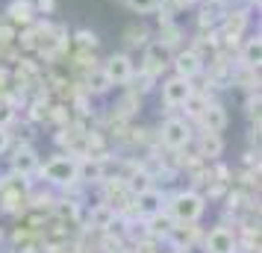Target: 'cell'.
I'll list each match as a JSON object with an SVG mask.
<instances>
[{"mask_svg":"<svg viewBox=\"0 0 262 253\" xmlns=\"http://www.w3.org/2000/svg\"><path fill=\"white\" fill-rule=\"evenodd\" d=\"M6 150H9V130L0 127V153H6Z\"/></svg>","mask_w":262,"mask_h":253,"instance_id":"obj_25","label":"cell"},{"mask_svg":"<svg viewBox=\"0 0 262 253\" xmlns=\"http://www.w3.org/2000/svg\"><path fill=\"white\" fill-rule=\"evenodd\" d=\"M127 44H133V48L136 44H147V30L144 27H130L127 30Z\"/></svg>","mask_w":262,"mask_h":253,"instance_id":"obj_21","label":"cell"},{"mask_svg":"<svg viewBox=\"0 0 262 253\" xmlns=\"http://www.w3.org/2000/svg\"><path fill=\"white\" fill-rule=\"evenodd\" d=\"M103 74L109 77L112 85H127L133 80L136 68H133V59L127 56V53H112V56L103 62Z\"/></svg>","mask_w":262,"mask_h":253,"instance_id":"obj_5","label":"cell"},{"mask_svg":"<svg viewBox=\"0 0 262 253\" xmlns=\"http://www.w3.org/2000/svg\"><path fill=\"white\" fill-rule=\"evenodd\" d=\"M212 3H221V0H212Z\"/></svg>","mask_w":262,"mask_h":253,"instance_id":"obj_28","label":"cell"},{"mask_svg":"<svg viewBox=\"0 0 262 253\" xmlns=\"http://www.w3.org/2000/svg\"><path fill=\"white\" fill-rule=\"evenodd\" d=\"M162 206H165V197H162V192H159V189H154V186L136 194V212H139V215H144V218L162 212Z\"/></svg>","mask_w":262,"mask_h":253,"instance_id":"obj_7","label":"cell"},{"mask_svg":"<svg viewBox=\"0 0 262 253\" xmlns=\"http://www.w3.org/2000/svg\"><path fill=\"white\" fill-rule=\"evenodd\" d=\"M171 62V50L162 44V41H156V44H147V53H144V71L156 77L159 71H165V65Z\"/></svg>","mask_w":262,"mask_h":253,"instance_id":"obj_8","label":"cell"},{"mask_svg":"<svg viewBox=\"0 0 262 253\" xmlns=\"http://www.w3.org/2000/svg\"><path fill=\"white\" fill-rule=\"evenodd\" d=\"M203 247H206V253H236V247H238L236 233L230 227H212L206 233Z\"/></svg>","mask_w":262,"mask_h":253,"instance_id":"obj_6","label":"cell"},{"mask_svg":"<svg viewBox=\"0 0 262 253\" xmlns=\"http://www.w3.org/2000/svg\"><path fill=\"white\" fill-rule=\"evenodd\" d=\"M221 153H224L221 133H203V139H201V156L203 159H218Z\"/></svg>","mask_w":262,"mask_h":253,"instance_id":"obj_13","label":"cell"},{"mask_svg":"<svg viewBox=\"0 0 262 253\" xmlns=\"http://www.w3.org/2000/svg\"><path fill=\"white\" fill-rule=\"evenodd\" d=\"M15 121V109L9 103H0V127L3 130H9V124Z\"/></svg>","mask_w":262,"mask_h":253,"instance_id":"obj_23","label":"cell"},{"mask_svg":"<svg viewBox=\"0 0 262 253\" xmlns=\"http://www.w3.org/2000/svg\"><path fill=\"white\" fill-rule=\"evenodd\" d=\"M168 209H171V218L174 221H180V224H194L206 212V200L198 192H180L171 197Z\"/></svg>","mask_w":262,"mask_h":253,"instance_id":"obj_1","label":"cell"},{"mask_svg":"<svg viewBox=\"0 0 262 253\" xmlns=\"http://www.w3.org/2000/svg\"><path fill=\"white\" fill-rule=\"evenodd\" d=\"M162 6V0H130V9L139 15H150Z\"/></svg>","mask_w":262,"mask_h":253,"instance_id":"obj_19","label":"cell"},{"mask_svg":"<svg viewBox=\"0 0 262 253\" xmlns=\"http://www.w3.org/2000/svg\"><path fill=\"white\" fill-rule=\"evenodd\" d=\"M201 124L203 133H221L227 127V112L221 103H206V109L201 112Z\"/></svg>","mask_w":262,"mask_h":253,"instance_id":"obj_9","label":"cell"},{"mask_svg":"<svg viewBox=\"0 0 262 253\" xmlns=\"http://www.w3.org/2000/svg\"><path fill=\"white\" fill-rule=\"evenodd\" d=\"M154 186V177L147 174V171H136L130 177V182H127V189H130L133 194H139V192H144V189H150Z\"/></svg>","mask_w":262,"mask_h":253,"instance_id":"obj_18","label":"cell"},{"mask_svg":"<svg viewBox=\"0 0 262 253\" xmlns=\"http://www.w3.org/2000/svg\"><path fill=\"white\" fill-rule=\"evenodd\" d=\"M9 18H12L15 24H30V21H33V6H30V0H12V3H9Z\"/></svg>","mask_w":262,"mask_h":253,"instance_id":"obj_15","label":"cell"},{"mask_svg":"<svg viewBox=\"0 0 262 253\" xmlns=\"http://www.w3.org/2000/svg\"><path fill=\"white\" fill-rule=\"evenodd\" d=\"M259 59H262V44H259V36H250L245 41V50H242V62L248 68H259Z\"/></svg>","mask_w":262,"mask_h":253,"instance_id":"obj_14","label":"cell"},{"mask_svg":"<svg viewBox=\"0 0 262 253\" xmlns=\"http://www.w3.org/2000/svg\"><path fill=\"white\" fill-rule=\"evenodd\" d=\"M180 6H189V3H194V0H177Z\"/></svg>","mask_w":262,"mask_h":253,"instance_id":"obj_26","label":"cell"},{"mask_svg":"<svg viewBox=\"0 0 262 253\" xmlns=\"http://www.w3.org/2000/svg\"><path fill=\"white\" fill-rule=\"evenodd\" d=\"M45 180L50 186H62V189H68L77 182V159L71 156H53L45 165Z\"/></svg>","mask_w":262,"mask_h":253,"instance_id":"obj_2","label":"cell"},{"mask_svg":"<svg viewBox=\"0 0 262 253\" xmlns=\"http://www.w3.org/2000/svg\"><path fill=\"white\" fill-rule=\"evenodd\" d=\"M77 38H80V44H83V48H95V44H97L95 33H77Z\"/></svg>","mask_w":262,"mask_h":253,"instance_id":"obj_24","label":"cell"},{"mask_svg":"<svg viewBox=\"0 0 262 253\" xmlns=\"http://www.w3.org/2000/svg\"><path fill=\"white\" fill-rule=\"evenodd\" d=\"M0 239H3V229H0Z\"/></svg>","mask_w":262,"mask_h":253,"instance_id":"obj_27","label":"cell"},{"mask_svg":"<svg viewBox=\"0 0 262 253\" xmlns=\"http://www.w3.org/2000/svg\"><path fill=\"white\" fill-rule=\"evenodd\" d=\"M183 106L189 109V115H194V118H201V112L206 109V97H203V95H191L189 100L183 103Z\"/></svg>","mask_w":262,"mask_h":253,"instance_id":"obj_20","label":"cell"},{"mask_svg":"<svg viewBox=\"0 0 262 253\" xmlns=\"http://www.w3.org/2000/svg\"><path fill=\"white\" fill-rule=\"evenodd\" d=\"M112 221H115V209L109 203H97L92 209V224L95 227H112Z\"/></svg>","mask_w":262,"mask_h":253,"instance_id":"obj_17","label":"cell"},{"mask_svg":"<svg viewBox=\"0 0 262 253\" xmlns=\"http://www.w3.org/2000/svg\"><path fill=\"white\" fill-rule=\"evenodd\" d=\"M150 224H154V233H171V218H162V212L150 215Z\"/></svg>","mask_w":262,"mask_h":253,"instance_id":"obj_22","label":"cell"},{"mask_svg":"<svg viewBox=\"0 0 262 253\" xmlns=\"http://www.w3.org/2000/svg\"><path fill=\"white\" fill-rule=\"evenodd\" d=\"M109 88H112V83H109V77L103 74V68H100V71L92 68V71H89V91H92V95H106Z\"/></svg>","mask_w":262,"mask_h":253,"instance_id":"obj_16","label":"cell"},{"mask_svg":"<svg viewBox=\"0 0 262 253\" xmlns=\"http://www.w3.org/2000/svg\"><path fill=\"white\" fill-rule=\"evenodd\" d=\"M174 68H177V77L191 80V77H198V74L203 71V62L198 59L194 50H186V53H180L177 59H174Z\"/></svg>","mask_w":262,"mask_h":253,"instance_id":"obj_11","label":"cell"},{"mask_svg":"<svg viewBox=\"0 0 262 253\" xmlns=\"http://www.w3.org/2000/svg\"><path fill=\"white\" fill-rule=\"evenodd\" d=\"M38 168V156L33 147H18L12 156V174L15 177H30Z\"/></svg>","mask_w":262,"mask_h":253,"instance_id":"obj_10","label":"cell"},{"mask_svg":"<svg viewBox=\"0 0 262 253\" xmlns=\"http://www.w3.org/2000/svg\"><path fill=\"white\" fill-rule=\"evenodd\" d=\"M103 180V168L97 159H85V162H77V182H97Z\"/></svg>","mask_w":262,"mask_h":253,"instance_id":"obj_12","label":"cell"},{"mask_svg":"<svg viewBox=\"0 0 262 253\" xmlns=\"http://www.w3.org/2000/svg\"><path fill=\"white\" fill-rule=\"evenodd\" d=\"M191 95H194V88H191V80H186V77H171L162 83V103L168 109L183 106Z\"/></svg>","mask_w":262,"mask_h":253,"instance_id":"obj_4","label":"cell"},{"mask_svg":"<svg viewBox=\"0 0 262 253\" xmlns=\"http://www.w3.org/2000/svg\"><path fill=\"white\" fill-rule=\"evenodd\" d=\"M162 145L171 147V150H183V147L191 142V127L186 118H168L162 124Z\"/></svg>","mask_w":262,"mask_h":253,"instance_id":"obj_3","label":"cell"}]
</instances>
